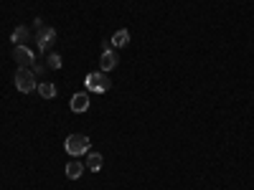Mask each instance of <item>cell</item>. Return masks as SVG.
I'll list each match as a JSON object with an SVG mask.
<instances>
[{
    "mask_svg": "<svg viewBox=\"0 0 254 190\" xmlns=\"http://www.w3.org/2000/svg\"><path fill=\"white\" fill-rule=\"evenodd\" d=\"M64 150H66L71 157H79V155H87L89 152V137L87 135H71L64 142Z\"/></svg>",
    "mask_w": 254,
    "mask_h": 190,
    "instance_id": "1",
    "label": "cell"
},
{
    "mask_svg": "<svg viewBox=\"0 0 254 190\" xmlns=\"http://www.w3.org/2000/svg\"><path fill=\"white\" fill-rule=\"evenodd\" d=\"M36 87H38V81H36V74H33L31 69H18V71H15V89H18V92L28 94V92H33Z\"/></svg>",
    "mask_w": 254,
    "mask_h": 190,
    "instance_id": "2",
    "label": "cell"
},
{
    "mask_svg": "<svg viewBox=\"0 0 254 190\" xmlns=\"http://www.w3.org/2000/svg\"><path fill=\"white\" fill-rule=\"evenodd\" d=\"M13 58H15V63H18V69H31L33 61H36V56L31 53L28 46H15V48H13Z\"/></svg>",
    "mask_w": 254,
    "mask_h": 190,
    "instance_id": "3",
    "label": "cell"
},
{
    "mask_svg": "<svg viewBox=\"0 0 254 190\" xmlns=\"http://www.w3.org/2000/svg\"><path fill=\"white\" fill-rule=\"evenodd\" d=\"M110 89V79L104 76V71H94L87 76V92H107Z\"/></svg>",
    "mask_w": 254,
    "mask_h": 190,
    "instance_id": "4",
    "label": "cell"
},
{
    "mask_svg": "<svg viewBox=\"0 0 254 190\" xmlns=\"http://www.w3.org/2000/svg\"><path fill=\"white\" fill-rule=\"evenodd\" d=\"M38 48L41 51H46L51 44H54V41H56V31L54 28H38Z\"/></svg>",
    "mask_w": 254,
    "mask_h": 190,
    "instance_id": "5",
    "label": "cell"
},
{
    "mask_svg": "<svg viewBox=\"0 0 254 190\" xmlns=\"http://www.w3.org/2000/svg\"><path fill=\"white\" fill-rule=\"evenodd\" d=\"M117 66V53L112 51V48H107V51H102V58H99V69L107 74V71H112Z\"/></svg>",
    "mask_w": 254,
    "mask_h": 190,
    "instance_id": "6",
    "label": "cell"
},
{
    "mask_svg": "<svg viewBox=\"0 0 254 190\" xmlns=\"http://www.w3.org/2000/svg\"><path fill=\"white\" fill-rule=\"evenodd\" d=\"M89 109V94L87 92H79V94H74L71 96V112H87Z\"/></svg>",
    "mask_w": 254,
    "mask_h": 190,
    "instance_id": "7",
    "label": "cell"
},
{
    "mask_svg": "<svg viewBox=\"0 0 254 190\" xmlns=\"http://www.w3.org/2000/svg\"><path fill=\"white\" fill-rule=\"evenodd\" d=\"M28 38H31V31L26 26H18L13 31V36H10V41H13L15 46H28Z\"/></svg>",
    "mask_w": 254,
    "mask_h": 190,
    "instance_id": "8",
    "label": "cell"
},
{
    "mask_svg": "<svg viewBox=\"0 0 254 190\" xmlns=\"http://www.w3.org/2000/svg\"><path fill=\"white\" fill-rule=\"evenodd\" d=\"M81 175H84V162H79V160L66 162V178L69 180H79Z\"/></svg>",
    "mask_w": 254,
    "mask_h": 190,
    "instance_id": "9",
    "label": "cell"
},
{
    "mask_svg": "<svg viewBox=\"0 0 254 190\" xmlns=\"http://www.w3.org/2000/svg\"><path fill=\"white\" fill-rule=\"evenodd\" d=\"M36 89H38V94L44 96V99H54L56 96V87H54V84H49V81H41Z\"/></svg>",
    "mask_w": 254,
    "mask_h": 190,
    "instance_id": "10",
    "label": "cell"
},
{
    "mask_svg": "<svg viewBox=\"0 0 254 190\" xmlns=\"http://www.w3.org/2000/svg\"><path fill=\"white\" fill-rule=\"evenodd\" d=\"M87 167H89L92 173L102 170V155L99 152H87Z\"/></svg>",
    "mask_w": 254,
    "mask_h": 190,
    "instance_id": "11",
    "label": "cell"
},
{
    "mask_svg": "<svg viewBox=\"0 0 254 190\" xmlns=\"http://www.w3.org/2000/svg\"><path fill=\"white\" fill-rule=\"evenodd\" d=\"M127 41H130V33H127V28H120V31L112 36V46L122 48V46H127Z\"/></svg>",
    "mask_w": 254,
    "mask_h": 190,
    "instance_id": "12",
    "label": "cell"
},
{
    "mask_svg": "<svg viewBox=\"0 0 254 190\" xmlns=\"http://www.w3.org/2000/svg\"><path fill=\"white\" fill-rule=\"evenodd\" d=\"M46 63H49L51 69H61V56L59 53H49L46 56Z\"/></svg>",
    "mask_w": 254,
    "mask_h": 190,
    "instance_id": "13",
    "label": "cell"
},
{
    "mask_svg": "<svg viewBox=\"0 0 254 190\" xmlns=\"http://www.w3.org/2000/svg\"><path fill=\"white\" fill-rule=\"evenodd\" d=\"M31 71H33L36 76H41V74H44V66H41V63H36V61H33V66H31Z\"/></svg>",
    "mask_w": 254,
    "mask_h": 190,
    "instance_id": "14",
    "label": "cell"
}]
</instances>
